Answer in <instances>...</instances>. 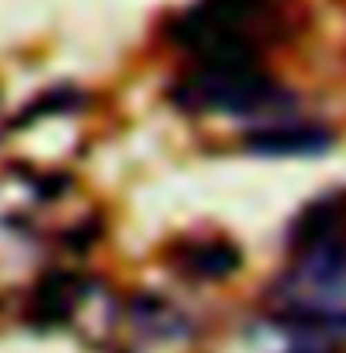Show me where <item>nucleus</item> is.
<instances>
[{"label":"nucleus","instance_id":"obj_1","mask_svg":"<svg viewBox=\"0 0 346 353\" xmlns=\"http://www.w3.org/2000/svg\"><path fill=\"white\" fill-rule=\"evenodd\" d=\"M284 30L276 0H195L173 19V44L195 63L218 59H262V48Z\"/></svg>","mask_w":346,"mask_h":353},{"label":"nucleus","instance_id":"obj_2","mask_svg":"<svg viewBox=\"0 0 346 353\" xmlns=\"http://www.w3.org/2000/svg\"><path fill=\"white\" fill-rule=\"evenodd\" d=\"M173 99L199 114H273L291 103L284 88L262 70V59L195 63L177 81Z\"/></svg>","mask_w":346,"mask_h":353},{"label":"nucleus","instance_id":"obj_3","mask_svg":"<svg viewBox=\"0 0 346 353\" xmlns=\"http://www.w3.org/2000/svg\"><path fill=\"white\" fill-rule=\"evenodd\" d=\"M328 132L314 125H269L251 137V148L262 154H314L328 148Z\"/></svg>","mask_w":346,"mask_h":353}]
</instances>
